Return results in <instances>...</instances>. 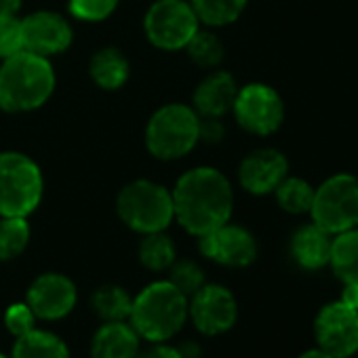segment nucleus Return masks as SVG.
<instances>
[{"label":"nucleus","mask_w":358,"mask_h":358,"mask_svg":"<svg viewBox=\"0 0 358 358\" xmlns=\"http://www.w3.org/2000/svg\"><path fill=\"white\" fill-rule=\"evenodd\" d=\"M171 196L175 222L196 238L228 224L232 217V184L213 166H196L184 173L177 179Z\"/></svg>","instance_id":"f257e3e1"},{"label":"nucleus","mask_w":358,"mask_h":358,"mask_svg":"<svg viewBox=\"0 0 358 358\" xmlns=\"http://www.w3.org/2000/svg\"><path fill=\"white\" fill-rule=\"evenodd\" d=\"M89 72H91L93 83L99 89L116 91V89L124 87V83L129 80L131 66H129V59L122 55V51H118L114 47H106V49H99L91 57Z\"/></svg>","instance_id":"6ab92c4d"},{"label":"nucleus","mask_w":358,"mask_h":358,"mask_svg":"<svg viewBox=\"0 0 358 358\" xmlns=\"http://www.w3.org/2000/svg\"><path fill=\"white\" fill-rule=\"evenodd\" d=\"M24 51L41 57L64 53L72 45V28L66 17L53 11H36L22 20Z\"/></svg>","instance_id":"4468645a"},{"label":"nucleus","mask_w":358,"mask_h":358,"mask_svg":"<svg viewBox=\"0 0 358 358\" xmlns=\"http://www.w3.org/2000/svg\"><path fill=\"white\" fill-rule=\"evenodd\" d=\"M55 70L47 57L20 51L0 66V108L5 112H32L55 91Z\"/></svg>","instance_id":"f03ea898"},{"label":"nucleus","mask_w":358,"mask_h":358,"mask_svg":"<svg viewBox=\"0 0 358 358\" xmlns=\"http://www.w3.org/2000/svg\"><path fill=\"white\" fill-rule=\"evenodd\" d=\"M0 358H9V356H5V354H3V352H0Z\"/></svg>","instance_id":"4c0bfd02"},{"label":"nucleus","mask_w":358,"mask_h":358,"mask_svg":"<svg viewBox=\"0 0 358 358\" xmlns=\"http://www.w3.org/2000/svg\"><path fill=\"white\" fill-rule=\"evenodd\" d=\"M141 337L129 320L103 322L91 339V358H137Z\"/></svg>","instance_id":"f3484780"},{"label":"nucleus","mask_w":358,"mask_h":358,"mask_svg":"<svg viewBox=\"0 0 358 358\" xmlns=\"http://www.w3.org/2000/svg\"><path fill=\"white\" fill-rule=\"evenodd\" d=\"M169 282L186 297H192L205 285V272L196 262L190 259L173 262V266L169 268Z\"/></svg>","instance_id":"cd10ccee"},{"label":"nucleus","mask_w":358,"mask_h":358,"mask_svg":"<svg viewBox=\"0 0 358 358\" xmlns=\"http://www.w3.org/2000/svg\"><path fill=\"white\" fill-rule=\"evenodd\" d=\"M201 141V116L184 103L158 108L145 127V148L154 158L177 160Z\"/></svg>","instance_id":"20e7f679"},{"label":"nucleus","mask_w":358,"mask_h":358,"mask_svg":"<svg viewBox=\"0 0 358 358\" xmlns=\"http://www.w3.org/2000/svg\"><path fill=\"white\" fill-rule=\"evenodd\" d=\"M188 316L203 335H222L238 318V306L230 289L222 285H203L188 301Z\"/></svg>","instance_id":"9b49d317"},{"label":"nucleus","mask_w":358,"mask_h":358,"mask_svg":"<svg viewBox=\"0 0 358 358\" xmlns=\"http://www.w3.org/2000/svg\"><path fill=\"white\" fill-rule=\"evenodd\" d=\"M232 112L238 124L253 135H272L285 120V103L276 89L264 83H249L238 89Z\"/></svg>","instance_id":"1a4fd4ad"},{"label":"nucleus","mask_w":358,"mask_h":358,"mask_svg":"<svg viewBox=\"0 0 358 358\" xmlns=\"http://www.w3.org/2000/svg\"><path fill=\"white\" fill-rule=\"evenodd\" d=\"M224 137V124L220 122V118H207L201 116V139L215 143Z\"/></svg>","instance_id":"2f4dec72"},{"label":"nucleus","mask_w":358,"mask_h":358,"mask_svg":"<svg viewBox=\"0 0 358 358\" xmlns=\"http://www.w3.org/2000/svg\"><path fill=\"white\" fill-rule=\"evenodd\" d=\"M201 22L188 0H156L143 17L148 41L162 51L186 49Z\"/></svg>","instance_id":"6e6552de"},{"label":"nucleus","mask_w":358,"mask_h":358,"mask_svg":"<svg viewBox=\"0 0 358 358\" xmlns=\"http://www.w3.org/2000/svg\"><path fill=\"white\" fill-rule=\"evenodd\" d=\"M24 51L22 20L17 15H0V59H7Z\"/></svg>","instance_id":"c756f323"},{"label":"nucleus","mask_w":358,"mask_h":358,"mask_svg":"<svg viewBox=\"0 0 358 358\" xmlns=\"http://www.w3.org/2000/svg\"><path fill=\"white\" fill-rule=\"evenodd\" d=\"M22 9V0H0V15H17Z\"/></svg>","instance_id":"f704fd0d"},{"label":"nucleus","mask_w":358,"mask_h":358,"mask_svg":"<svg viewBox=\"0 0 358 358\" xmlns=\"http://www.w3.org/2000/svg\"><path fill=\"white\" fill-rule=\"evenodd\" d=\"M345 306L358 310V282H343V291H341V299Z\"/></svg>","instance_id":"72a5a7b5"},{"label":"nucleus","mask_w":358,"mask_h":358,"mask_svg":"<svg viewBox=\"0 0 358 358\" xmlns=\"http://www.w3.org/2000/svg\"><path fill=\"white\" fill-rule=\"evenodd\" d=\"M41 166L22 152H0V217H28L43 201Z\"/></svg>","instance_id":"39448f33"},{"label":"nucleus","mask_w":358,"mask_h":358,"mask_svg":"<svg viewBox=\"0 0 358 358\" xmlns=\"http://www.w3.org/2000/svg\"><path fill=\"white\" fill-rule=\"evenodd\" d=\"M333 234L318 228L314 222L301 226L291 238V255L306 270H320L331 259Z\"/></svg>","instance_id":"a211bd4d"},{"label":"nucleus","mask_w":358,"mask_h":358,"mask_svg":"<svg viewBox=\"0 0 358 358\" xmlns=\"http://www.w3.org/2000/svg\"><path fill=\"white\" fill-rule=\"evenodd\" d=\"M329 264L341 282H358V226L333 236Z\"/></svg>","instance_id":"412c9836"},{"label":"nucleus","mask_w":358,"mask_h":358,"mask_svg":"<svg viewBox=\"0 0 358 358\" xmlns=\"http://www.w3.org/2000/svg\"><path fill=\"white\" fill-rule=\"evenodd\" d=\"M28 217H0V262L20 257L30 243Z\"/></svg>","instance_id":"a878e982"},{"label":"nucleus","mask_w":358,"mask_h":358,"mask_svg":"<svg viewBox=\"0 0 358 358\" xmlns=\"http://www.w3.org/2000/svg\"><path fill=\"white\" fill-rule=\"evenodd\" d=\"M272 194L276 196L278 207L293 215L310 213V207L314 201V188L310 186V182H306L301 177H289V175L282 179Z\"/></svg>","instance_id":"b1692460"},{"label":"nucleus","mask_w":358,"mask_h":358,"mask_svg":"<svg viewBox=\"0 0 358 358\" xmlns=\"http://www.w3.org/2000/svg\"><path fill=\"white\" fill-rule=\"evenodd\" d=\"M177 350H179V354H182L184 358H201V345L194 343V341H186V343L179 345Z\"/></svg>","instance_id":"c9c22d12"},{"label":"nucleus","mask_w":358,"mask_h":358,"mask_svg":"<svg viewBox=\"0 0 358 358\" xmlns=\"http://www.w3.org/2000/svg\"><path fill=\"white\" fill-rule=\"evenodd\" d=\"M139 262L152 272L169 270L175 262L173 241L164 232L143 234V241L139 243Z\"/></svg>","instance_id":"393cba45"},{"label":"nucleus","mask_w":358,"mask_h":358,"mask_svg":"<svg viewBox=\"0 0 358 358\" xmlns=\"http://www.w3.org/2000/svg\"><path fill=\"white\" fill-rule=\"evenodd\" d=\"M299 358H333V356L327 354V352H322V350L318 348V350H308V352H303Z\"/></svg>","instance_id":"e433bc0d"},{"label":"nucleus","mask_w":358,"mask_h":358,"mask_svg":"<svg viewBox=\"0 0 358 358\" xmlns=\"http://www.w3.org/2000/svg\"><path fill=\"white\" fill-rule=\"evenodd\" d=\"M314 335L322 352L350 358L358 352V310L343 301L327 303L314 320Z\"/></svg>","instance_id":"9d476101"},{"label":"nucleus","mask_w":358,"mask_h":358,"mask_svg":"<svg viewBox=\"0 0 358 358\" xmlns=\"http://www.w3.org/2000/svg\"><path fill=\"white\" fill-rule=\"evenodd\" d=\"M312 222L329 234H339L358 226V177L335 173L314 188L310 207Z\"/></svg>","instance_id":"0eeeda50"},{"label":"nucleus","mask_w":358,"mask_h":358,"mask_svg":"<svg viewBox=\"0 0 358 358\" xmlns=\"http://www.w3.org/2000/svg\"><path fill=\"white\" fill-rule=\"evenodd\" d=\"M11 358H70V350L55 333L32 329L15 339Z\"/></svg>","instance_id":"aec40b11"},{"label":"nucleus","mask_w":358,"mask_h":358,"mask_svg":"<svg viewBox=\"0 0 358 358\" xmlns=\"http://www.w3.org/2000/svg\"><path fill=\"white\" fill-rule=\"evenodd\" d=\"M137 358H184V356L179 354L177 348H171L162 341V343H152L145 350H139Z\"/></svg>","instance_id":"473e14b6"},{"label":"nucleus","mask_w":358,"mask_h":358,"mask_svg":"<svg viewBox=\"0 0 358 358\" xmlns=\"http://www.w3.org/2000/svg\"><path fill=\"white\" fill-rule=\"evenodd\" d=\"M188 320V297L169 280H156L133 297L129 322L150 343L177 335Z\"/></svg>","instance_id":"7ed1b4c3"},{"label":"nucleus","mask_w":358,"mask_h":358,"mask_svg":"<svg viewBox=\"0 0 358 358\" xmlns=\"http://www.w3.org/2000/svg\"><path fill=\"white\" fill-rule=\"evenodd\" d=\"M247 3L249 0H190L199 22L209 28L234 24L247 9Z\"/></svg>","instance_id":"5701e85b"},{"label":"nucleus","mask_w":358,"mask_h":358,"mask_svg":"<svg viewBox=\"0 0 358 358\" xmlns=\"http://www.w3.org/2000/svg\"><path fill=\"white\" fill-rule=\"evenodd\" d=\"M34 322H36V316L32 312V308L24 301V303H13L7 308L5 312V327L11 335L20 337L28 331L34 329Z\"/></svg>","instance_id":"7c9ffc66"},{"label":"nucleus","mask_w":358,"mask_h":358,"mask_svg":"<svg viewBox=\"0 0 358 358\" xmlns=\"http://www.w3.org/2000/svg\"><path fill=\"white\" fill-rule=\"evenodd\" d=\"M289 175V160L276 148H259L243 158L238 166V182L243 190L255 196L272 194Z\"/></svg>","instance_id":"2eb2a0df"},{"label":"nucleus","mask_w":358,"mask_h":358,"mask_svg":"<svg viewBox=\"0 0 358 358\" xmlns=\"http://www.w3.org/2000/svg\"><path fill=\"white\" fill-rule=\"evenodd\" d=\"M236 93L238 87L232 74L224 70L211 72L194 91V110L199 116L222 118L224 114L232 112Z\"/></svg>","instance_id":"dca6fc26"},{"label":"nucleus","mask_w":358,"mask_h":358,"mask_svg":"<svg viewBox=\"0 0 358 358\" xmlns=\"http://www.w3.org/2000/svg\"><path fill=\"white\" fill-rule=\"evenodd\" d=\"M199 247L207 259L228 268H247L257 257V243L253 234L230 222L201 236Z\"/></svg>","instance_id":"f8f14e48"},{"label":"nucleus","mask_w":358,"mask_h":358,"mask_svg":"<svg viewBox=\"0 0 358 358\" xmlns=\"http://www.w3.org/2000/svg\"><path fill=\"white\" fill-rule=\"evenodd\" d=\"M186 51L192 57V62L203 68H215L224 59V45L217 38V34L209 30H201V28L186 45Z\"/></svg>","instance_id":"bb28decb"},{"label":"nucleus","mask_w":358,"mask_h":358,"mask_svg":"<svg viewBox=\"0 0 358 358\" xmlns=\"http://www.w3.org/2000/svg\"><path fill=\"white\" fill-rule=\"evenodd\" d=\"M118 217L133 232H164L175 220L171 192L150 179H135L127 184L116 199Z\"/></svg>","instance_id":"423d86ee"},{"label":"nucleus","mask_w":358,"mask_h":358,"mask_svg":"<svg viewBox=\"0 0 358 358\" xmlns=\"http://www.w3.org/2000/svg\"><path fill=\"white\" fill-rule=\"evenodd\" d=\"M120 0H70V13L80 20V22H89V24H97L108 20Z\"/></svg>","instance_id":"c85d7f7f"},{"label":"nucleus","mask_w":358,"mask_h":358,"mask_svg":"<svg viewBox=\"0 0 358 358\" xmlns=\"http://www.w3.org/2000/svg\"><path fill=\"white\" fill-rule=\"evenodd\" d=\"M76 299V285L59 272L41 274L26 293V303L32 308L34 316L43 320L66 318L74 310Z\"/></svg>","instance_id":"ddd939ff"},{"label":"nucleus","mask_w":358,"mask_h":358,"mask_svg":"<svg viewBox=\"0 0 358 358\" xmlns=\"http://www.w3.org/2000/svg\"><path fill=\"white\" fill-rule=\"evenodd\" d=\"M91 303L95 314L103 322H116V320H129L133 297L127 293V289L118 285H103L93 293Z\"/></svg>","instance_id":"4be33fe9"}]
</instances>
